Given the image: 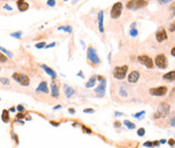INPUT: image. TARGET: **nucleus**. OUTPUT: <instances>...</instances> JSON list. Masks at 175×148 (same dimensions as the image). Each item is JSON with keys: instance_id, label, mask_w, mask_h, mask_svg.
Returning <instances> with one entry per match:
<instances>
[{"instance_id": "38", "label": "nucleus", "mask_w": 175, "mask_h": 148, "mask_svg": "<svg viewBox=\"0 0 175 148\" xmlns=\"http://www.w3.org/2000/svg\"><path fill=\"white\" fill-rule=\"evenodd\" d=\"M84 113H90V114H93V113H95V110L92 109V108H88V109H85Z\"/></svg>"}, {"instance_id": "21", "label": "nucleus", "mask_w": 175, "mask_h": 148, "mask_svg": "<svg viewBox=\"0 0 175 148\" xmlns=\"http://www.w3.org/2000/svg\"><path fill=\"white\" fill-rule=\"evenodd\" d=\"M1 119L4 123H8L10 121V117H9V112L7 110H3L2 111V115H1Z\"/></svg>"}, {"instance_id": "4", "label": "nucleus", "mask_w": 175, "mask_h": 148, "mask_svg": "<svg viewBox=\"0 0 175 148\" xmlns=\"http://www.w3.org/2000/svg\"><path fill=\"white\" fill-rule=\"evenodd\" d=\"M128 66H123V67H116L113 70V76L117 80H124L126 78V74L128 72Z\"/></svg>"}, {"instance_id": "11", "label": "nucleus", "mask_w": 175, "mask_h": 148, "mask_svg": "<svg viewBox=\"0 0 175 148\" xmlns=\"http://www.w3.org/2000/svg\"><path fill=\"white\" fill-rule=\"evenodd\" d=\"M168 38L167 36V33H166V30L164 28H160L157 32H156V39L158 42H162L164 40H166Z\"/></svg>"}, {"instance_id": "40", "label": "nucleus", "mask_w": 175, "mask_h": 148, "mask_svg": "<svg viewBox=\"0 0 175 148\" xmlns=\"http://www.w3.org/2000/svg\"><path fill=\"white\" fill-rule=\"evenodd\" d=\"M56 42H51L50 44L45 45V49H50V48H53V46H56Z\"/></svg>"}, {"instance_id": "2", "label": "nucleus", "mask_w": 175, "mask_h": 148, "mask_svg": "<svg viewBox=\"0 0 175 148\" xmlns=\"http://www.w3.org/2000/svg\"><path fill=\"white\" fill-rule=\"evenodd\" d=\"M87 57H88V61L91 63L97 66L101 63V60L99 57L98 54H97V50L94 49L93 46H89L88 48V50H87Z\"/></svg>"}, {"instance_id": "1", "label": "nucleus", "mask_w": 175, "mask_h": 148, "mask_svg": "<svg viewBox=\"0 0 175 148\" xmlns=\"http://www.w3.org/2000/svg\"><path fill=\"white\" fill-rule=\"evenodd\" d=\"M169 112H170V106L167 103H161L160 105L158 106L156 112H155L153 118L155 120L161 119V118H165L168 116Z\"/></svg>"}, {"instance_id": "43", "label": "nucleus", "mask_w": 175, "mask_h": 148, "mask_svg": "<svg viewBox=\"0 0 175 148\" xmlns=\"http://www.w3.org/2000/svg\"><path fill=\"white\" fill-rule=\"evenodd\" d=\"M3 8H4V9H7V10H9V11L12 10V7L10 6V5H8V4H5V5L3 6Z\"/></svg>"}, {"instance_id": "16", "label": "nucleus", "mask_w": 175, "mask_h": 148, "mask_svg": "<svg viewBox=\"0 0 175 148\" xmlns=\"http://www.w3.org/2000/svg\"><path fill=\"white\" fill-rule=\"evenodd\" d=\"M63 92H64V95H65V97L67 98H71L74 95H75V90L70 87V86H68L67 84L63 85Z\"/></svg>"}, {"instance_id": "17", "label": "nucleus", "mask_w": 175, "mask_h": 148, "mask_svg": "<svg viewBox=\"0 0 175 148\" xmlns=\"http://www.w3.org/2000/svg\"><path fill=\"white\" fill-rule=\"evenodd\" d=\"M40 68H41V69H43V70H44V72H45L47 75H49V76L51 77V79H52V80H55V79L56 78V72L52 70V69H50L49 67H47L46 64H41V66H40Z\"/></svg>"}, {"instance_id": "23", "label": "nucleus", "mask_w": 175, "mask_h": 148, "mask_svg": "<svg viewBox=\"0 0 175 148\" xmlns=\"http://www.w3.org/2000/svg\"><path fill=\"white\" fill-rule=\"evenodd\" d=\"M57 30H63V31H67L68 33H71L73 32V27L71 26H59L57 27Z\"/></svg>"}, {"instance_id": "42", "label": "nucleus", "mask_w": 175, "mask_h": 148, "mask_svg": "<svg viewBox=\"0 0 175 148\" xmlns=\"http://www.w3.org/2000/svg\"><path fill=\"white\" fill-rule=\"evenodd\" d=\"M168 144L171 146V147H173V146H174V144H175V140H173V139H169Z\"/></svg>"}, {"instance_id": "30", "label": "nucleus", "mask_w": 175, "mask_h": 148, "mask_svg": "<svg viewBox=\"0 0 175 148\" xmlns=\"http://www.w3.org/2000/svg\"><path fill=\"white\" fill-rule=\"evenodd\" d=\"M120 95H121V96H123V97H127V96H128L127 91L125 90V88H124V87H122V88L120 89Z\"/></svg>"}, {"instance_id": "20", "label": "nucleus", "mask_w": 175, "mask_h": 148, "mask_svg": "<svg viewBox=\"0 0 175 148\" xmlns=\"http://www.w3.org/2000/svg\"><path fill=\"white\" fill-rule=\"evenodd\" d=\"M96 81H97V76H93L91 77V79L87 82L86 84V88H93L96 85Z\"/></svg>"}, {"instance_id": "15", "label": "nucleus", "mask_w": 175, "mask_h": 148, "mask_svg": "<svg viewBox=\"0 0 175 148\" xmlns=\"http://www.w3.org/2000/svg\"><path fill=\"white\" fill-rule=\"evenodd\" d=\"M16 4H17L18 10L21 11V12L26 11L28 9V7H29V4H28L26 1H23V0H18V1L16 2Z\"/></svg>"}, {"instance_id": "3", "label": "nucleus", "mask_w": 175, "mask_h": 148, "mask_svg": "<svg viewBox=\"0 0 175 148\" xmlns=\"http://www.w3.org/2000/svg\"><path fill=\"white\" fill-rule=\"evenodd\" d=\"M12 78L13 80H15L17 83H19L21 86H24V87H27L30 84V80H29V77L24 75V74H21V73H14L12 75Z\"/></svg>"}, {"instance_id": "59", "label": "nucleus", "mask_w": 175, "mask_h": 148, "mask_svg": "<svg viewBox=\"0 0 175 148\" xmlns=\"http://www.w3.org/2000/svg\"><path fill=\"white\" fill-rule=\"evenodd\" d=\"M0 70H1V69H0Z\"/></svg>"}, {"instance_id": "55", "label": "nucleus", "mask_w": 175, "mask_h": 148, "mask_svg": "<svg viewBox=\"0 0 175 148\" xmlns=\"http://www.w3.org/2000/svg\"><path fill=\"white\" fill-rule=\"evenodd\" d=\"M137 24H136V22H134V23H132V25H131V28H135V26H136Z\"/></svg>"}, {"instance_id": "26", "label": "nucleus", "mask_w": 175, "mask_h": 148, "mask_svg": "<svg viewBox=\"0 0 175 148\" xmlns=\"http://www.w3.org/2000/svg\"><path fill=\"white\" fill-rule=\"evenodd\" d=\"M129 33H130V35H131L132 37H136V36L138 35V30H137L136 28H131L130 31H129Z\"/></svg>"}, {"instance_id": "39", "label": "nucleus", "mask_w": 175, "mask_h": 148, "mask_svg": "<svg viewBox=\"0 0 175 148\" xmlns=\"http://www.w3.org/2000/svg\"><path fill=\"white\" fill-rule=\"evenodd\" d=\"M1 82H2V84L3 85H9V80L6 79V78H3V79H1Z\"/></svg>"}, {"instance_id": "52", "label": "nucleus", "mask_w": 175, "mask_h": 148, "mask_svg": "<svg viewBox=\"0 0 175 148\" xmlns=\"http://www.w3.org/2000/svg\"><path fill=\"white\" fill-rule=\"evenodd\" d=\"M115 115L116 116H123V113H121V112H115Z\"/></svg>"}, {"instance_id": "8", "label": "nucleus", "mask_w": 175, "mask_h": 148, "mask_svg": "<svg viewBox=\"0 0 175 148\" xmlns=\"http://www.w3.org/2000/svg\"><path fill=\"white\" fill-rule=\"evenodd\" d=\"M167 87L166 86H160V87H156V88H152L149 90V93L152 96H156V97H162L165 96L167 94Z\"/></svg>"}, {"instance_id": "9", "label": "nucleus", "mask_w": 175, "mask_h": 148, "mask_svg": "<svg viewBox=\"0 0 175 148\" xmlns=\"http://www.w3.org/2000/svg\"><path fill=\"white\" fill-rule=\"evenodd\" d=\"M154 62H155V64H156L159 69H161V70H164V69L167 68V58H166V56H164L163 54L157 55L156 57H155Z\"/></svg>"}, {"instance_id": "51", "label": "nucleus", "mask_w": 175, "mask_h": 148, "mask_svg": "<svg viewBox=\"0 0 175 148\" xmlns=\"http://www.w3.org/2000/svg\"><path fill=\"white\" fill-rule=\"evenodd\" d=\"M14 122H15V123H20V124H22V125L24 124V122H23V121H20V120H15Z\"/></svg>"}, {"instance_id": "32", "label": "nucleus", "mask_w": 175, "mask_h": 148, "mask_svg": "<svg viewBox=\"0 0 175 148\" xmlns=\"http://www.w3.org/2000/svg\"><path fill=\"white\" fill-rule=\"evenodd\" d=\"M143 115H145V111H141L139 113H136L135 115H134V118H137V119H140L141 116H143Z\"/></svg>"}, {"instance_id": "25", "label": "nucleus", "mask_w": 175, "mask_h": 148, "mask_svg": "<svg viewBox=\"0 0 175 148\" xmlns=\"http://www.w3.org/2000/svg\"><path fill=\"white\" fill-rule=\"evenodd\" d=\"M21 35H22V32H21V31H16V32H12V33H10V36L15 37V38H17V39H20Z\"/></svg>"}, {"instance_id": "6", "label": "nucleus", "mask_w": 175, "mask_h": 148, "mask_svg": "<svg viewBox=\"0 0 175 148\" xmlns=\"http://www.w3.org/2000/svg\"><path fill=\"white\" fill-rule=\"evenodd\" d=\"M138 62L149 70L153 69V67H154V61L147 55H141V56H138Z\"/></svg>"}, {"instance_id": "45", "label": "nucleus", "mask_w": 175, "mask_h": 148, "mask_svg": "<svg viewBox=\"0 0 175 148\" xmlns=\"http://www.w3.org/2000/svg\"><path fill=\"white\" fill-rule=\"evenodd\" d=\"M170 1L169 0H164V1H162V0H159V3L160 4H167V3H169Z\"/></svg>"}, {"instance_id": "44", "label": "nucleus", "mask_w": 175, "mask_h": 148, "mask_svg": "<svg viewBox=\"0 0 175 148\" xmlns=\"http://www.w3.org/2000/svg\"><path fill=\"white\" fill-rule=\"evenodd\" d=\"M49 123H50V124H51L52 126H56V127L59 126V123H57V122H53V121H50Z\"/></svg>"}, {"instance_id": "46", "label": "nucleus", "mask_w": 175, "mask_h": 148, "mask_svg": "<svg viewBox=\"0 0 175 148\" xmlns=\"http://www.w3.org/2000/svg\"><path fill=\"white\" fill-rule=\"evenodd\" d=\"M77 76H80V77H81V78H83V79H84V78H85L84 74H83V72H82V70H81V72H79V73H77Z\"/></svg>"}, {"instance_id": "49", "label": "nucleus", "mask_w": 175, "mask_h": 148, "mask_svg": "<svg viewBox=\"0 0 175 148\" xmlns=\"http://www.w3.org/2000/svg\"><path fill=\"white\" fill-rule=\"evenodd\" d=\"M159 144H160L159 141H154V142H153V145H154V146H158Z\"/></svg>"}, {"instance_id": "48", "label": "nucleus", "mask_w": 175, "mask_h": 148, "mask_svg": "<svg viewBox=\"0 0 175 148\" xmlns=\"http://www.w3.org/2000/svg\"><path fill=\"white\" fill-rule=\"evenodd\" d=\"M69 112H70V114H75V113H76V111H75L73 108H70V109H69Z\"/></svg>"}, {"instance_id": "22", "label": "nucleus", "mask_w": 175, "mask_h": 148, "mask_svg": "<svg viewBox=\"0 0 175 148\" xmlns=\"http://www.w3.org/2000/svg\"><path fill=\"white\" fill-rule=\"evenodd\" d=\"M124 125H125L128 129H130V130H133V129L136 128V125L134 124L133 122L129 121V120H125V121H124Z\"/></svg>"}, {"instance_id": "47", "label": "nucleus", "mask_w": 175, "mask_h": 148, "mask_svg": "<svg viewBox=\"0 0 175 148\" xmlns=\"http://www.w3.org/2000/svg\"><path fill=\"white\" fill-rule=\"evenodd\" d=\"M171 126H172V127L175 126V117H173V118H172V120H171Z\"/></svg>"}, {"instance_id": "12", "label": "nucleus", "mask_w": 175, "mask_h": 148, "mask_svg": "<svg viewBox=\"0 0 175 148\" xmlns=\"http://www.w3.org/2000/svg\"><path fill=\"white\" fill-rule=\"evenodd\" d=\"M139 78H140V73L138 70H133V72H131L129 74L128 81H129V83H137Z\"/></svg>"}, {"instance_id": "54", "label": "nucleus", "mask_w": 175, "mask_h": 148, "mask_svg": "<svg viewBox=\"0 0 175 148\" xmlns=\"http://www.w3.org/2000/svg\"><path fill=\"white\" fill-rule=\"evenodd\" d=\"M159 142H160L161 144H164V143H166V140H165V139H161V140L159 141Z\"/></svg>"}, {"instance_id": "18", "label": "nucleus", "mask_w": 175, "mask_h": 148, "mask_svg": "<svg viewBox=\"0 0 175 148\" xmlns=\"http://www.w3.org/2000/svg\"><path fill=\"white\" fill-rule=\"evenodd\" d=\"M50 87H51V96L53 98H57L59 96V90H58L57 85L56 83H51Z\"/></svg>"}, {"instance_id": "10", "label": "nucleus", "mask_w": 175, "mask_h": 148, "mask_svg": "<svg viewBox=\"0 0 175 148\" xmlns=\"http://www.w3.org/2000/svg\"><path fill=\"white\" fill-rule=\"evenodd\" d=\"M106 86H107V80H106V79H103V80L101 81V84L95 89V93H96V95H97L98 97L101 98V97H103V96L105 95Z\"/></svg>"}, {"instance_id": "35", "label": "nucleus", "mask_w": 175, "mask_h": 148, "mask_svg": "<svg viewBox=\"0 0 175 148\" xmlns=\"http://www.w3.org/2000/svg\"><path fill=\"white\" fill-rule=\"evenodd\" d=\"M169 31H171V32H174L175 31V21H173V22L170 24V26H169Z\"/></svg>"}, {"instance_id": "57", "label": "nucleus", "mask_w": 175, "mask_h": 148, "mask_svg": "<svg viewBox=\"0 0 175 148\" xmlns=\"http://www.w3.org/2000/svg\"><path fill=\"white\" fill-rule=\"evenodd\" d=\"M0 101H1V98H0Z\"/></svg>"}, {"instance_id": "29", "label": "nucleus", "mask_w": 175, "mask_h": 148, "mask_svg": "<svg viewBox=\"0 0 175 148\" xmlns=\"http://www.w3.org/2000/svg\"><path fill=\"white\" fill-rule=\"evenodd\" d=\"M145 132H146V131H145V129H144V128H142V127L139 128V129L137 130V134H138V136H140V137L144 136V135H145Z\"/></svg>"}, {"instance_id": "33", "label": "nucleus", "mask_w": 175, "mask_h": 148, "mask_svg": "<svg viewBox=\"0 0 175 148\" xmlns=\"http://www.w3.org/2000/svg\"><path fill=\"white\" fill-rule=\"evenodd\" d=\"M16 110L18 111V113H23L24 111H25L24 107H23L22 105H17V107H16Z\"/></svg>"}, {"instance_id": "36", "label": "nucleus", "mask_w": 175, "mask_h": 148, "mask_svg": "<svg viewBox=\"0 0 175 148\" xmlns=\"http://www.w3.org/2000/svg\"><path fill=\"white\" fill-rule=\"evenodd\" d=\"M82 128H83V130H84L85 133H88V134H91L92 133V130H91V129L87 128V127L85 126V125H83V126H82Z\"/></svg>"}, {"instance_id": "50", "label": "nucleus", "mask_w": 175, "mask_h": 148, "mask_svg": "<svg viewBox=\"0 0 175 148\" xmlns=\"http://www.w3.org/2000/svg\"><path fill=\"white\" fill-rule=\"evenodd\" d=\"M171 55H172L173 56H175V46L172 49H171Z\"/></svg>"}, {"instance_id": "37", "label": "nucleus", "mask_w": 175, "mask_h": 148, "mask_svg": "<svg viewBox=\"0 0 175 148\" xmlns=\"http://www.w3.org/2000/svg\"><path fill=\"white\" fill-rule=\"evenodd\" d=\"M24 118V115H23V113H17V115H16V119L17 120H21Z\"/></svg>"}, {"instance_id": "13", "label": "nucleus", "mask_w": 175, "mask_h": 148, "mask_svg": "<svg viewBox=\"0 0 175 148\" xmlns=\"http://www.w3.org/2000/svg\"><path fill=\"white\" fill-rule=\"evenodd\" d=\"M35 92H36V93L41 92V93H44V94H49V87H47V83L44 82V81H42L41 83H39V85L37 86Z\"/></svg>"}, {"instance_id": "24", "label": "nucleus", "mask_w": 175, "mask_h": 148, "mask_svg": "<svg viewBox=\"0 0 175 148\" xmlns=\"http://www.w3.org/2000/svg\"><path fill=\"white\" fill-rule=\"evenodd\" d=\"M0 51H2V54H5V55H6L8 57H10V58L13 57V54H12L11 51L7 50L6 49H4V48H2V46H0Z\"/></svg>"}, {"instance_id": "19", "label": "nucleus", "mask_w": 175, "mask_h": 148, "mask_svg": "<svg viewBox=\"0 0 175 148\" xmlns=\"http://www.w3.org/2000/svg\"><path fill=\"white\" fill-rule=\"evenodd\" d=\"M163 79L165 81H168V82H172L175 80V70H171V72H168L167 74H165L163 76Z\"/></svg>"}, {"instance_id": "31", "label": "nucleus", "mask_w": 175, "mask_h": 148, "mask_svg": "<svg viewBox=\"0 0 175 148\" xmlns=\"http://www.w3.org/2000/svg\"><path fill=\"white\" fill-rule=\"evenodd\" d=\"M143 146L144 147H154V145H153V142L152 141H147V142H145L144 144H143Z\"/></svg>"}, {"instance_id": "56", "label": "nucleus", "mask_w": 175, "mask_h": 148, "mask_svg": "<svg viewBox=\"0 0 175 148\" xmlns=\"http://www.w3.org/2000/svg\"><path fill=\"white\" fill-rule=\"evenodd\" d=\"M15 110H16V108H14V107L10 108V111H11V112H15Z\"/></svg>"}, {"instance_id": "41", "label": "nucleus", "mask_w": 175, "mask_h": 148, "mask_svg": "<svg viewBox=\"0 0 175 148\" xmlns=\"http://www.w3.org/2000/svg\"><path fill=\"white\" fill-rule=\"evenodd\" d=\"M114 127H115V128H119V127H121V122H120V121H115Z\"/></svg>"}, {"instance_id": "53", "label": "nucleus", "mask_w": 175, "mask_h": 148, "mask_svg": "<svg viewBox=\"0 0 175 148\" xmlns=\"http://www.w3.org/2000/svg\"><path fill=\"white\" fill-rule=\"evenodd\" d=\"M61 108H62V106H61V105H57V106H56V107H55L53 109H55V110H58V109H61Z\"/></svg>"}, {"instance_id": "34", "label": "nucleus", "mask_w": 175, "mask_h": 148, "mask_svg": "<svg viewBox=\"0 0 175 148\" xmlns=\"http://www.w3.org/2000/svg\"><path fill=\"white\" fill-rule=\"evenodd\" d=\"M46 4H47L49 6L52 7V6H55V5H56V2L55 1V0H47V1H46Z\"/></svg>"}, {"instance_id": "58", "label": "nucleus", "mask_w": 175, "mask_h": 148, "mask_svg": "<svg viewBox=\"0 0 175 148\" xmlns=\"http://www.w3.org/2000/svg\"><path fill=\"white\" fill-rule=\"evenodd\" d=\"M0 81H1V79H0Z\"/></svg>"}, {"instance_id": "27", "label": "nucleus", "mask_w": 175, "mask_h": 148, "mask_svg": "<svg viewBox=\"0 0 175 148\" xmlns=\"http://www.w3.org/2000/svg\"><path fill=\"white\" fill-rule=\"evenodd\" d=\"M7 61H8V58H7L6 56H4L2 52H0V63H6Z\"/></svg>"}, {"instance_id": "14", "label": "nucleus", "mask_w": 175, "mask_h": 148, "mask_svg": "<svg viewBox=\"0 0 175 148\" xmlns=\"http://www.w3.org/2000/svg\"><path fill=\"white\" fill-rule=\"evenodd\" d=\"M98 22H99V30L101 33L104 32V11H100L98 13Z\"/></svg>"}, {"instance_id": "28", "label": "nucleus", "mask_w": 175, "mask_h": 148, "mask_svg": "<svg viewBox=\"0 0 175 148\" xmlns=\"http://www.w3.org/2000/svg\"><path fill=\"white\" fill-rule=\"evenodd\" d=\"M45 45H46V43L44 42H37L36 44H35V48L36 49H43V48H45Z\"/></svg>"}, {"instance_id": "7", "label": "nucleus", "mask_w": 175, "mask_h": 148, "mask_svg": "<svg viewBox=\"0 0 175 148\" xmlns=\"http://www.w3.org/2000/svg\"><path fill=\"white\" fill-rule=\"evenodd\" d=\"M122 10H123V4L122 2H116L113 5L112 9H111V17L113 19H117L119 18L120 15L122 14Z\"/></svg>"}, {"instance_id": "5", "label": "nucleus", "mask_w": 175, "mask_h": 148, "mask_svg": "<svg viewBox=\"0 0 175 148\" xmlns=\"http://www.w3.org/2000/svg\"><path fill=\"white\" fill-rule=\"evenodd\" d=\"M147 4H148L147 1H143V0H131V1L127 2L126 7L128 9H131V10H137V9H140L142 7L146 6Z\"/></svg>"}]
</instances>
